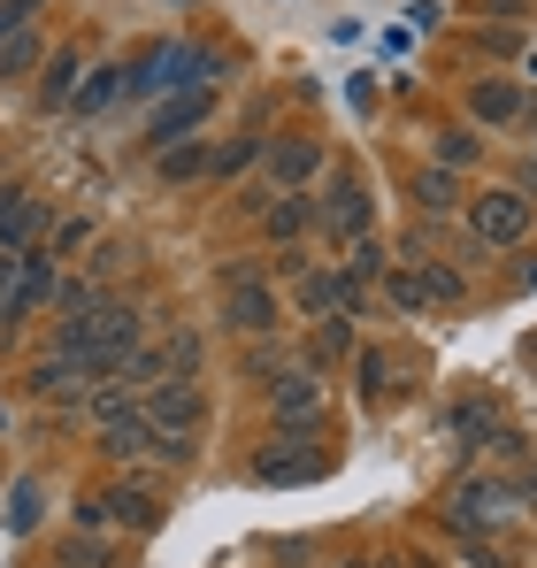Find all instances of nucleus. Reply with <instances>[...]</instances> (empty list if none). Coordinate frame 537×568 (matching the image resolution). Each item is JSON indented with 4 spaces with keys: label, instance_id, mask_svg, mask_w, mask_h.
Listing matches in <instances>:
<instances>
[{
    "label": "nucleus",
    "instance_id": "11",
    "mask_svg": "<svg viewBox=\"0 0 537 568\" xmlns=\"http://www.w3.org/2000/svg\"><path fill=\"white\" fill-rule=\"evenodd\" d=\"M78 85H85V47H62V54L47 62V78H39V100H47V108H62Z\"/></svg>",
    "mask_w": 537,
    "mask_h": 568
},
{
    "label": "nucleus",
    "instance_id": "19",
    "mask_svg": "<svg viewBox=\"0 0 537 568\" xmlns=\"http://www.w3.org/2000/svg\"><path fill=\"white\" fill-rule=\"evenodd\" d=\"M31 62H39V31H31V23H23V31H16V39H0V78H23V70H31Z\"/></svg>",
    "mask_w": 537,
    "mask_h": 568
},
{
    "label": "nucleus",
    "instance_id": "36",
    "mask_svg": "<svg viewBox=\"0 0 537 568\" xmlns=\"http://www.w3.org/2000/svg\"><path fill=\"white\" fill-rule=\"evenodd\" d=\"M346 568H384V561H346Z\"/></svg>",
    "mask_w": 537,
    "mask_h": 568
},
{
    "label": "nucleus",
    "instance_id": "10",
    "mask_svg": "<svg viewBox=\"0 0 537 568\" xmlns=\"http://www.w3.org/2000/svg\"><path fill=\"white\" fill-rule=\"evenodd\" d=\"M323 223H331L338 239H361V231H368V200H361V185H346V178H338V185H331V200H323Z\"/></svg>",
    "mask_w": 537,
    "mask_h": 568
},
{
    "label": "nucleus",
    "instance_id": "6",
    "mask_svg": "<svg viewBox=\"0 0 537 568\" xmlns=\"http://www.w3.org/2000/svg\"><path fill=\"white\" fill-rule=\"evenodd\" d=\"M100 454L108 462H139V454H162V430L131 407V415H115V423H100Z\"/></svg>",
    "mask_w": 537,
    "mask_h": 568
},
{
    "label": "nucleus",
    "instance_id": "14",
    "mask_svg": "<svg viewBox=\"0 0 537 568\" xmlns=\"http://www.w3.org/2000/svg\"><path fill=\"white\" fill-rule=\"evenodd\" d=\"M268 170H276V185H307V178L323 170V146H307V139H292V146H268Z\"/></svg>",
    "mask_w": 537,
    "mask_h": 568
},
{
    "label": "nucleus",
    "instance_id": "26",
    "mask_svg": "<svg viewBox=\"0 0 537 568\" xmlns=\"http://www.w3.org/2000/svg\"><path fill=\"white\" fill-rule=\"evenodd\" d=\"M384 292H392V307H407V315H415V307H430V292H423V277H415V270H392V277H384Z\"/></svg>",
    "mask_w": 537,
    "mask_h": 568
},
{
    "label": "nucleus",
    "instance_id": "22",
    "mask_svg": "<svg viewBox=\"0 0 537 568\" xmlns=\"http://www.w3.org/2000/svg\"><path fill=\"white\" fill-rule=\"evenodd\" d=\"M415 277H423V292H430V300H460V292H468L453 262H415Z\"/></svg>",
    "mask_w": 537,
    "mask_h": 568
},
{
    "label": "nucleus",
    "instance_id": "18",
    "mask_svg": "<svg viewBox=\"0 0 537 568\" xmlns=\"http://www.w3.org/2000/svg\"><path fill=\"white\" fill-rule=\"evenodd\" d=\"M131 392H139V384L115 369V377H100V384H92L85 399H92V415H100V423H115V415H131Z\"/></svg>",
    "mask_w": 537,
    "mask_h": 568
},
{
    "label": "nucleus",
    "instance_id": "21",
    "mask_svg": "<svg viewBox=\"0 0 537 568\" xmlns=\"http://www.w3.org/2000/svg\"><path fill=\"white\" fill-rule=\"evenodd\" d=\"M453 430H460L468 446H476V438H499V415H492V399H468V407L453 415Z\"/></svg>",
    "mask_w": 537,
    "mask_h": 568
},
{
    "label": "nucleus",
    "instance_id": "8",
    "mask_svg": "<svg viewBox=\"0 0 537 568\" xmlns=\"http://www.w3.org/2000/svg\"><path fill=\"white\" fill-rule=\"evenodd\" d=\"M200 123H207V93H178L170 108H154L146 139H154V154H162V146H178L184 131H200Z\"/></svg>",
    "mask_w": 537,
    "mask_h": 568
},
{
    "label": "nucleus",
    "instance_id": "15",
    "mask_svg": "<svg viewBox=\"0 0 537 568\" xmlns=\"http://www.w3.org/2000/svg\"><path fill=\"white\" fill-rule=\"evenodd\" d=\"M154 362H162V384H178L200 369V331H170L162 346H154Z\"/></svg>",
    "mask_w": 537,
    "mask_h": 568
},
{
    "label": "nucleus",
    "instance_id": "35",
    "mask_svg": "<svg viewBox=\"0 0 537 568\" xmlns=\"http://www.w3.org/2000/svg\"><path fill=\"white\" fill-rule=\"evenodd\" d=\"M523 362H537V331H530V346H523Z\"/></svg>",
    "mask_w": 537,
    "mask_h": 568
},
{
    "label": "nucleus",
    "instance_id": "16",
    "mask_svg": "<svg viewBox=\"0 0 537 568\" xmlns=\"http://www.w3.org/2000/svg\"><path fill=\"white\" fill-rule=\"evenodd\" d=\"M115 100H123V70H92L85 85L70 93V108H78V115H100V108H115Z\"/></svg>",
    "mask_w": 537,
    "mask_h": 568
},
{
    "label": "nucleus",
    "instance_id": "32",
    "mask_svg": "<svg viewBox=\"0 0 537 568\" xmlns=\"http://www.w3.org/2000/svg\"><path fill=\"white\" fill-rule=\"evenodd\" d=\"M31 16H39V0H0V39H16Z\"/></svg>",
    "mask_w": 537,
    "mask_h": 568
},
{
    "label": "nucleus",
    "instance_id": "2",
    "mask_svg": "<svg viewBox=\"0 0 537 568\" xmlns=\"http://www.w3.org/2000/svg\"><path fill=\"white\" fill-rule=\"evenodd\" d=\"M139 415H146L162 438H192V430L207 423V399H200V384H192V377H178V384H154Z\"/></svg>",
    "mask_w": 537,
    "mask_h": 568
},
{
    "label": "nucleus",
    "instance_id": "30",
    "mask_svg": "<svg viewBox=\"0 0 537 568\" xmlns=\"http://www.w3.org/2000/svg\"><path fill=\"white\" fill-rule=\"evenodd\" d=\"M476 154H484V146H476L468 131H446V139H438V162H446V170H460V162H476Z\"/></svg>",
    "mask_w": 537,
    "mask_h": 568
},
{
    "label": "nucleus",
    "instance_id": "7",
    "mask_svg": "<svg viewBox=\"0 0 537 568\" xmlns=\"http://www.w3.org/2000/svg\"><path fill=\"white\" fill-rule=\"evenodd\" d=\"M85 392H92V369H85V362H70V354L31 362V399H85Z\"/></svg>",
    "mask_w": 537,
    "mask_h": 568
},
{
    "label": "nucleus",
    "instance_id": "20",
    "mask_svg": "<svg viewBox=\"0 0 537 568\" xmlns=\"http://www.w3.org/2000/svg\"><path fill=\"white\" fill-rule=\"evenodd\" d=\"M254 476H262V484H307V476H323V462H284V454H262Z\"/></svg>",
    "mask_w": 537,
    "mask_h": 568
},
{
    "label": "nucleus",
    "instance_id": "13",
    "mask_svg": "<svg viewBox=\"0 0 537 568\" xmlns=\"http://www.w3.org/2000/svg\"><path fill=\"white\" fill-rule=\"evenodd\" d=\"M154 170H162L170 185H192L200 170H215V146H200V139H178V146H162V154H154Z\"/></svg>",
    "mask_w": 537,
    "mask_h": 568
},
{
    "label": "nucleus",
    "instance_id": "24",
    "mask_svg": "<svg viewBox=\"0 0 537 568\" xmlns=\"http://www.w3.org/2000/svg\"><path fill=\"white\" fill-rule=\"evenodd\" d=\"M476 115H484V123H507V115H523V93H515V85H484V93H476Z\"/></svg>",
    "mask_w": 537,
    "mask_h": 568
},
{
    "label": "nucleus",
    "instance_id": "31",
    "mask_svg": "<svg viewBox=\"0 0 537 568\" xmlns=\"http://www.w3.org/2000/svg\"><path fill=\"white\" fill-rule=\"evenodd\" d=\"M39 523V484H16V507H8V530H31Z\"/></svg>",
    "mask_w": 537,
    "mask_h": 568
},
{
    "label": "nucleus",
    "instance_id": "12",
    "mask_svg": "<svg viewBox=\"0 0 537 568\" xmlns=\"http://www.w3.org/2000/svg\"><path fill=\"white\" fill-rule=\"evenodd\" d=\"M315 399H323V392H315V377H276V392H268L276 423H300V430L315 423Z\"/></svg>",
    "mask_w": 537,
    "mask_h": 568
},
{
    "label": "nucleus",
    "instance_id": "28",
    "mask_svg": "<svg viewBox=\"0 0 537 568\" xmlns=\"http://www.w3.org/2000/svg\"><path fill=\"white\" fill-rule=\"evenodd\" d=\"M415 200H423L430 215H446V207H453V178H446V170H423V178H415Z\"/></svg>",
    "mask_w": 537,
    "mask_h": 568
},
{
    "label": "nucleus",
    "instance_id": "34",
    "mask_svg": "<svg viewBox=\"0 0 537 568\" xmlns=\"http://www.w3.org/2000/svg\"><path fill=\"white\" fill-rule=\"evenodd\" d=\"M384 377H392V369H384V354H361V384H368V392H384Z\"/></svg>",
    "mask_w": 537,
    "mask_h": 568
},
{
    "label": "nucleus",
    "instance_id": "9",
    "mask_svg": "<svg viewBox=\"0 0 537 568\" xmlns=\"http://www.w3.org/2000/svg\"><path fill=\"white\" fill-rule=\"evenodd\" d=\"M223 323L262 338V331H276V300H268L262 284H231V300H223Z\"/></svg>",
    "mask_w": 537,
    "mask_h": 568
},
{
    "label": "nucleus",
    "instance_id": "17",
    "mask_svg": "<svg viewBox=\"0 0 537 568\" xmlns=\"http://www.w3.org/2000/svg\"><path fill=\"white\" fill-rule=\"evenodd\" d=\"M492 499H499L492 484H460V491H453V523H460V530H484V523L499 515Z\"/></svg>",
    "mask_w": 537,
    "mask_h": 568
},
{
    "label": "nucleus",
    "instance_id": "23",
    "mask_svg": "<svg viewBox=\"0 0 537 568\" xmlns=\"http://www.w3.org/2000/svg\"><path fill=\"white\" fill-rule=\"evenodd\" d=\"M62 568H108V538H92V530L62 538Z\"/></svg>",
    "mask_w": 537,
    "mask_h": 568
},
{
    "label": "nucleus",
    "instance_id": "25",
    "mask_svg": "<svg viewBox=\"0 0 537 568\" xmlns=\"http://www.w3.org/2000/svg\"><path fill=\"white\" fill-rule=\"evenodd\" d=\"M262 162V139H231V146H215V178H239V170H254Z\"/></svg>",
    "mask_w": 537,
    "mask_h": 568
},
{
    "label": "nucleus",
    "instance_id": "27",
    "mask_svg": "<svg viewBox=\"0 0 537 568\" xmlns=\"http://www.w3.org/2000/svg\"><path fill=\"white\" fill-rule=\"evenodd\" d=\"M268 231H276V239H300V231H307V207H300V192H284V200L268 207Z\"/></svg>",
    "mask_w": 537,
    "mask_h": 568
},
{
    "label": "nucleus",
    "instance_id": "5",
    "mask_svg": "<svg viewBox=\"0 0 537 568\" xmlns=\"http://www.w3.org/2000/svg\"><path fill=\"white\" fill-rule=\"evenodd\" d=\"M47 239V207L31 192H0V254H23Z\"/></svg>",
    "mask_w": 537,
    "mask_h": 568
},
{
    "label": "nucleus",
    "instance_id": "3",
    "mask_svg": "<svg viewBox=\"0 0 537 568\" xmlns=\"http://www.w3.org/2000/svg\"><path fill=\"white\" fill-rule=\"evenodd\" d=\"M468 223H476L484 246H515V239H530V200L523 192H484V200H468Z\"/></svg>",
    "mask_w": 537,
    "mask_h": 568
},
{
    "label": "nucleus",
    "instance_id": "1",
    "mask_svg": "<svg viewBox=\"0 0 537 568\" xmlns=\"http://www.w3.org/2000/svg\"><path fill=\"white\" fill-rule=\"evenodd\" d=\"M215 70H223L215 47H154L139 70H123V100H139V93H200Z\"/></svg>",
    "mask_w": 537,
    "mask_h": 568
},
{
    "label": "nucleus",
    "instance_id": "4",
    "mask_svg": "<svg viewBox=\"0 0 537 568\" xmlns=\"http://www.w3.org/2000/svg\"><path fill=\"white\" fill-rule=\"evenodd\" d=\"M39 300H54V262H47V246H23V254H16V284H8V315H0V323H16V315L39 307Z\"/></svg>",
    "mask_w": 537,
    "mask_h": 568
},
{
    "label": "nucleus",
    "instance_id": "29",
    "mask_svg": "<svg viewBox=\"0 0 537 568\" xmlns=\"http://www.w3.org/2000/svg\"><path fill=\"white\" fill-rule=\"evenodd\" d=\"M346 277H354V284L384 277V246H376V239H354V262H346Z\"/></svg>",
    "mask_w": 537,
    "mask_h": 568
},
{
    "label": "nucleus",
    "instance_id": "33",
    "mask_svg": "<svg viewBox=\"0 0 537 568\" xmlns=\"http://www.w3.org/2000/svg\"><path fill=\"white\" fill-rule=\"evenodd\" d=\"M300 300H307L315 315H323V307H338V277H307V284H300Z\"/></svg>",
    "mask_w": 537,
    "mask_h": 568
}]
</instances>
